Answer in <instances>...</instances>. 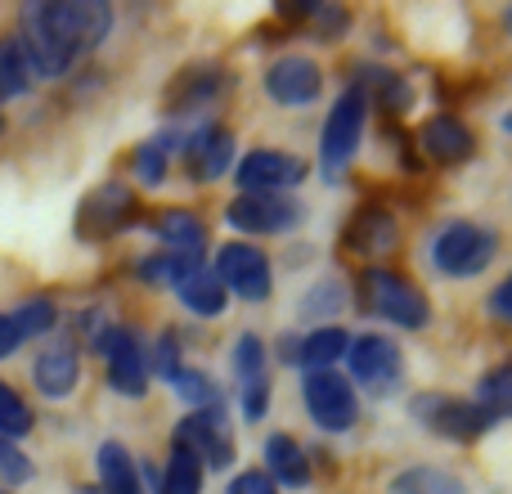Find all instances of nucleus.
<instances>
[{
	"mask_svg": "<svg viewBox=\"0 0 512 494\" xmlns=\"http://www.w3.org/2000/svg\"><path fill=\"white\" fill-rule=\"evenodd\" d=\"M113 9L99 0H36L18 18V50L32 77H63L72 59L108 36Z\"/></svg>",
	"mask_w": 512,
	"mask_h": 494,
	"instance_id": "f257e3e1",
	"label": "nucleus"
},
{
	"mask_svg": "<svg viewBox=\"0 0 512 494\" xmlns=\"http://www.w3.org/2000/svg\"><path fill=\"white\" fill-rule=\"evenodd\" d=\"M499 252V234L490 225L477 221H454L436 234L432 243V265L445 274V279H472L481 274Z\"/></svg>",
	"mask_w": 512,
	"mask_h": 494,
	"instance_id": "f03ea898",
	"label": "nucleus"
},
{
	"mask_svg": "<svg viewBox=\"0 0 512 494\" xmlns=\"http://www.w3.org/2000/svg\"><path fill=\"white\" fill-rule=\"evenodd\" d=\"M364 117H369V99H364L360 86L346 90V95L333 104V113L324 117V135H319V167H324L328 180H337L346 167H351L355 149H360V135H364Z\"/></svg>",
	"mask_w": 512,
	"mask_h": 494,
	"instance_id": "7ed1b4c3",
	"label": "nucleus"
},
{
	"mask_svg": "<svg viewBox=\"0 0 512 494\" xmlns=\"http://www.w3.org/2000/svg\"><path fill=\"white\" fill-rule=\"evenodd\" d=\"M364 310L396 328H409V333L427 328V319H432V306H427L423 292L391 270H364Z\"/></svg>",
	"mask_w": 512,
	"mask_h": 494,
	"instance_id": "20e7f679",
	"label": "nucleus"
},
{
	"mask_svg": "<svg viewBox=\"0 0 512 494\" xmlns=\"http://www.w3.org/2000/svg\"><path fill=\"white\" fill-rule=\"evenodd\" d=\"M346 364H351V378L369 391L373 400H387L400 391L405 382V360H400L396 342L382 333H364L346 346Z\"/></svg>",
	"mask_w": 512,
	"mask_h": 494,
	"instance_id": "39448f33",
	"label": "nucleus"
},
{
	"mask_svg": "<svg viewBox=\"0 0 512 494\" xmlns=\"http://www.w3.org/2000/svg\"><path fill=\"white\" fill-rule=\"evenodd\" d=\"M414 418L432 436H445V441H459V445L477 441V436H486L490 427H495L472 400H454V396H418Z\"/></svg>",
	"mask_w": 512,
	"mask_h": 494,
	"instance_id": "423d86ee",
	"label": "nucleus"
},
{
	"mask_svg": "<svg viewBox=\"0 0 512 494\" xmlns=\"http://www.w3.org/2000/svg\"><path fill=\"white\" fill-rule=\"evenodd\" d=\"M306 409L324 432H346L355 427L360 418V400H355V387L342 378L337 369H324V373H306Z\"/></svg>",
	"mask_w": 512,
	"mask_h": 494,
	"instance_id": "0eeeda50",
	"label": "nucleus"
},
{
	"mask_svg": "<svg viewBox=\"0 0 512 494\" xmlns=\"http://www.w3.org/2000/svg\"><path fill=\"white\" fill-rule=\"evenodd\" d=\"M212 274L221 279L225 292H234V297H243V301H265L270 297V283H274L270 261H265V252L252 243H225L221 252H216Z\"/></svg>",
	"mask_w": 512,
	"mask_h": 494,
	"instance_id": "6e6552de",
	"label": "nucleus"
},
{
	"mask_svg": "<svg viewBox=\"0 0 512 494\" xmlns=\"http://www.w3.org/2000/svg\"><path fill=\"white\" fill-rule=\"evenodd\" d=\"M176 445H185L198 463L207 468H230L234 463V436L230 423H225V409H194L185 423L176 427Z\"/></svg>",
	"mask_w": 512,
	"mask_h": 494,
	"instance_id": "1a4fd4ad",
	"label": "nucleus"
},
{
	"mask_svg": "<svg viewBox=\"0 0 512 494\" xmlns=\"http://www.w3.org/2000/svg\"><path fill=\"white\" fill-rule=\"evenodd\" d=\"M104 360H108V387L117 391V396H144V387H149V351H144V342L131 333V328H108L104 337Z\"/></svg>",
	"mask_w": 512,
	"mask_h": 494,
	"instance_id": "9d476101",
	"label": "nucleus"
},
{
	"mask_svg": "<svg viewBox=\"0 0 512 494\" xmlns=\"http://www.w3.org/2000/svg\"><path fill=\"white\" fill-rule=\"evenodd\" d=\"M225 221L243 234H288L292 225H301V207L283 194H243L230 203Z\"/></svg>",
	"mask_w": 512,
	"mask_h": 494,
	"instance_id": "9b49d317",
	"label": "nucleus"
},
{
	"mask_svg": "<svg viewBox=\"0 0 512 494\" xmlns=\"http://www.w3.org/2000/svg\"><path fill=\"white\" fill-rule=\"evenodd\" d=\"M131 216H140L131 189H126V185H104V189H95V194L81 203L77 234H86V239H108V234L126 230V225H131Z\"/></svg>",
	"mask_w": 512,
	"mask_h": 494,
	"instance_id": "f8f14e48",
	"label": "nucleus"
},
{
	"mask_svg": "<svg viewBox=\"0 0 512 494\" xmlns=\"http://www.w3.org/2000/svg\"><path fill=\"white\" fill-rule=\"evenodd\" d=\"M306 176V162L279 149H256L239 162V185L243 194H279V189L297 185Z\"/></svg>",
	"mask_w": 512,
	"mask_h": 494,
	"instance_id": "ddd939ff",
	"label": "nucleus"
},
{
	"mask_svg": "<svg viewBox=\"0 0 512 494\" xmlns=\"http://www.w3.org/2000/svg\"><path fill=\"white\" fill-rule=\"evenodd\" d=\"M319 90H324V72L310 59H301V54H288V59H279L265 72V95H270L274 104H288V108L315 104Z\"/></svg>",
	"mask_w": 512,
	"mask_h": 494,
	"instance_id": "4468645a",
	"label": "nucleus"
},
{
	"mask_svg": "<svg viewBox=\"0 0 512 494\" xmlns=\"http://www.w3.org/2000/svg\"><path fill=\"white\" fill-rule=\"evenodd\" d=\"M234 162V140L221 126H203V131L189 135L185 144V167L194 180H221Z\"/></svg>",
	"mask_w": 512,
	"mask_h": 494,
	"instance_id": "2eb2a0df",
	"label": "nucleus"
},
{
	"mask_svg": "<svg viewBox=\"0 0 512 494\" xmlns=\"http://www.w3.org/2000/svg\"><path fill=\"white\" fill-rule=\"evenodd\" d=\"M77 351L72 346H50V351L36 355L32 364V382L36 391H41L45 400H63L72 396V387H77Z\"/></svg>",
	"mask_w": 512,
	"mask_h": 494,
	"instance_id": "dca6fc26",
	"label": "nucleus"
},
{
	"mask_svg": "<svg viewBox=\"0 0 512 494\" xmlns=\"http://www.w3.org/2000/svg\"><path fill=\"white\" fill-rule=\"evenodd\" d=\"M423 149L432 153L436 162H445V167H454V162H468L472 149H477V140H472V131L459 122V117L441 113L432 117V122L423 126Z\"/></svg>",
	"mask_w": 512,
	"mask_h": 494,
	"instance_id": "f3484780",
	"label": "nucleus"
},
{
	"mask_svg": "<svg viewBox=\"0 0 512 494\" xmlns=\"http://www.w3.org/2000/svg\"><path fill=\"white\" fill-rule=\"evenodd\" d=\"M265 477L274 486H310V463H306V450H301L292 436H270L265 441Z\"/></svg>",
	"mask_w": 512,
	"mask_h": 494,
	"instance_id": "a211bd4d",
	"label": "nucleus"
},
{
	"mask_svg": "<svg viewBox=\"0 0 512 494\" xmlns=\"http://www.w3.org/2000/svg\"><path fill=\"white\" fill-rule=\"evenodd\" d=\"M346 346H351V333H346L342 324H324L297 342V364L306 373H324V369H333L337 360H346Z\"/></svg>",
	"mask_w": 512,
	"mask_h": 494,
	"instance_id": "6ab92c4d",
	"label": "nucleus"
},
{
	"mask_svg": "<svg viewBox=\"0 0 512 494\" xmlns=\"http://www.w3.org/2000/svg\"><path fill=\"white\" fill-rule=\"evenodd\" d=\"M198 270H203V252H153L135 265V274L153 288H180Z\"/></svg>",
	"mask_w": 512,
	"mask_h": 494,
	"instance_id": "aec40b11",
	"label": "nucleus"
},
{
	"mask_svg": "<svg viewBox=\"0 0 512 494\" xmlns=\"http://www.w3.org/2000/svg\"><path fill=\"white\" fill-rule=\"evenodd\" d=\"M99 486H104V494H140V468L126 454V445H99Z\"/></svg>",
	"mask_w": 512,
	"mask_h": 494,
	"instance_id": "412c9836",
	"label": "nucleus"
},
{
	"mask_svg": "<svg viewBox=\"0 0 512 494\" xmlns=\"http://www.w3.org/2000/svg\"><path fill=\"white\" fill-rule=\"evenodd\" d=\"M153 234L167 243V252H203L207 243V225L194 212H158Z\"/></svg>",
	"mask_w": 512,
	"mask_h": 494,
	"instance_id": "4be33fe9",
	"label": "nucleus"
},
{
	"mask_svg": "<svg viewBox=\"0 0 512 494\" xmlns=\"http://www.w3.org/2000/svg\"><path fill=\"white\" fill-rule=\"evenodd\" d=\"M176 297L185 301V306L194 310V315L212 319V315H221V310H225V301H230V292H225V288H221V279H216V274L203 265V270H198V274H189V279L180 283V288H176Z\"/></svg>",
	"mask_w": 512,
	"mask_h": 494,
	"instance_id": "5701e85b",
	"label": "nucleus"
},
{
	"mask_svg": "<svg viewBox=\"0 0 512 494\" xmlns=\"http://www.w3.org/2000/svg\"><path fill=\"white\" fill-rule=\"evenodd\" d=\"M198 490H203V463L185 445L171 441V459L158 472V494H198Z\"/></svg>",
	"mask_w": 512,
	"mask_h": 494,
	"instance_id": "b1692460",
	"label": "nucleus"
},
{
	"mask_svg": "<svg viewBox=\"0 0 512 494\" xmlns=\"http://www.w3.org/2000/svg\"><path fill=\"white\" fill-rule=\"evenodd\" d=\"M391 494H468V486H463L454 472L418 463V468H405L396 481H391Z\"/></svg>",
	"mask_w": 512,
	"mask_h": 494,
	"instance_id": "393cba45",
	"label": "nucleus"
},
{
	"mask_svg": "<svg viewBox=\"0 0 512 494\" xmlns=\"http://www.w3.org/2000/svg\"><path fill=\"white\" fill-rule=\"evenodd\" d=\"M472 405H477L490 423H504V414L512 409V369L508 364H499V369H490L486 378H481L477 400H472Z\"/></svg>",
	"mask_w": 512,
	"mask_h": 494,
	"instance_id": "a878e982",
	"label": "nucleus"
},
{
	"mask_svg": "<svg viewBox=\"0 0 512 494\" xmlns=\"http://www.w3.org/2000/svg\"><path fill=\"white\" fill-rule=\"evenodd\" d=\"M32 409H27V400L18 396L9 382H0V441H23L27 432H32Z\"/></svg>",
	"mask_w": 512,
	"mask_h": 494,
	"instance_id": "bb28decb",
	"label": "nucleus"
},
{
	"mask_svg": "<svg viewBox=\"0 0 512 494\" xmlns=\"http://www.w3.org/2000/svg\"><path fill=\"white\" fill-rule=\"evenodd\" d=\"M27 86H32V72H27L18 41H0V104L27 95Z\"/></svg>",
	"mask_w": 512,
	"mask_h": 494,
	"instance_id": "cd10ccee",
	"label": "nucleus"
},
{
	"mask_svg": "<svg viewBox=\"0 0 512 494\" xmlns=\"http://www.w3.org/2000/svg\"><path fill=\"white\" fill-rule=\"evenodd\" d=\"M364 99H378L387 113H400V108L409 104V86H405V77H396V72H387V68H369V77H364Z\"/></svg>",
	"mask_w": 512,
	"mask_h": 494,
	"instance_id": "c85d7f7f",
	"label": "nucleus"
},
{
	"mask_svg": "<svg viewBox=\"0 0 512 494\" xmlns=\"http://www.w3.org/2000/svg\"><path fill=\"white\" fill-rule=\"evenodd\" d=\"M54 319H59V310H54V301H27V306L9 310V324H14L18 342H27V337H41L54 328Z\"/></svg>",
	"mask_w": 512,
	"mask_h": 494,
	"instance_id": "c756f323",
	"label": "nucleus"
},
{
	"mask_svg": "<svg viewBox=\"0 0 512 494\" xmlns=\"http://www.w3.org/2000/svg\"><path fill=\"white\" fill-rule=\"evenodd\" d=\"M171 387H176L194 409H216V405H221V391H216V382L207 378V373H198V369H180L176 378H171Z\"/></svg>",
	"mask_w": 512,
	"mask_h": 494,
	"instance_id": "7c9ffc66",
	"label": "nucleus"
},
{
	"mask_svg": "<svg viewBox=\"0 0 512 494\" xmlns=\"http://www.w3.org/2000/svg\"><path fill=\"white\" fill-rule=\"evenodd\" d=\"M234 373L243 378V387H252V382L265 378V342L252 333H243L239 342H234Z\"/></svg>",
	"mask_w": 512,
	"mask_h": 494,
	"instance_id": "2f4dec72",
	"label": "nucleus"
},
{
	"mask_svg": "<svg viewBox=\"0 0 512 494\" xmlns=\"http://www.w3.org/2000/svg\"><path fill=\"white\" fill-rule=\"evenodd\" d=\"M167 149H171L167 140H149V144H140V149H135L131 167H135V176H140L144 185H158V180L167 176Z\"/></svg>",
	"mask_w": 512,
	"mask_h": 494,
	"instance_id": "473e14b6",
	"label": "nucleus"
},
{
	"mask_svg": "<svg viewBox=\"0 0 512 494\" xmlns=\"http://www.w3.org/2000/svg\"><path fill=\"white\" fill-rule=\"evenodd\" d=\"M149 369L158 373V378H176L185 364H180V342H176V333H162L158 337V346H153V355H149Z\"/></svg>",
	"mask_w": 512,
	"mask_h": 494,
	"instance_id": "72a5a7b5",
	"label": "nucleus"
},
{
	"mask_svg": "<svg viewBox=\"0 0 512 494\" xmlns=\"http://www.w3.org/2000/svg\"><path fill=\"white\" fill-rule=\"evenodd\" d=\"M0 477H5L9 486H18V481L32 477V463H27L9 441H0Z\"/></svg>",
	"mask_w": 512,
	"mask_h": 494,
	"instance_id": "f704fd0d",
	"label": "nucleus"
},
{
	"mask_svg": "<svg viewBox=\"0 0 512 494\" xmlns=\"http://www.w3.org/2000/svg\"><path fill=\"white\" fill-rule=\"evenodd\" d=\"M265 409H270V382H252V387H243V418L248 423H261Z\"/></svg>",
	"mask_w": 512,
	"mask_h": 494,
	"instance_id": "c9c22d12",
	"label": "nucleus"
},
{
	"mask_svg": "<svg viewBox=\"0 0 512 494\" xmlns=\"http://www.w3.org/2000/svg\"><path fill=\"white\" fill-rule=\"evenodd\" d=\"M230 494H279V486H274L265 472H239V477L230 481Z\"/></svg>",
	"mask_w": 512,
	"mask_h": 494,
	"instance_id": "e433bc0d",
	"label": "nucleus"
},
{
	"mask_svg": "<svg viewBox=\"0 0 512 494\" xmlns=\"http://www.w3.org/2000/svg\"><path fill=\"white\" fill-rule=\"evenodd\" d=\"M315 306H324V310H337L342 306V288L337 283H319V292L306 301V310H315Z\"/></svg>",
	"mask_w": 512,
	"mask_h": 494,
	"instance_id": "4c0bfd02",
	"label": "nucleus"
},
{
	"mask_svg": "<svg viewBox=\"0 0 512 494\" xmlns=\"http://www.w3.org/2000/svg\"><path fill=\"white\" fill-rule=\"evenodd\" d=\"M18 333H14V324H9V315H0V360H5L9 351H18Z\"/></svg>",
	"mask_w": 512,
	"mask_h": 494,
	"instance_id": "58836bf2",
	"label": "nucleus"
},
{
	"mask_svg": "<svg viewBox=\"0 0 512 494\" xmlns=\"http://www.w3.org/2000/svg\"><path fill=\"white\" fill-rule=\"evenodd\" d=\"M508 297H512V283H499L495 301H490V306H495V319H504V324H508Z\"/></svg>",
	"mask_w": 512,
	"mask_h": 494,
	"instance_id": "ea45409f",
	"label": "nucleus"
}]
</instances>
